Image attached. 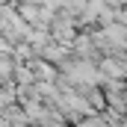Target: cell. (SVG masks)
I'll return each mask as SVG.
<instances>
[{
  "label": "cell",
  "mask_w": 127,
  "mask_h": 127,
  "mask_svg": "<svg viewBox=\"0 0 127 127\" xmlns=\"http://www.w3.org/2000/svg\"><path fill=\"white\" fill-rule=\"evenodd\" d=\"M100 71L109 80H127V56L124 53H109L100 59Z\"/></svg>",
  "instance_id": "obj_1"
},
{
  "label": "cell",
  "mask_w": 127,
  "mask_h": 127,
  "mask_svg": "<svg viewBox=\"0 0 127 127\" xmlns=\"http://www.w3.org/2000/svg\"><path fill=\"white\" fill-rule=\"evenodd\" d=\"M109 6H115V9H121V6H127V0H106Z\"/></svg>",
  "instance_id": "obj_2"
}]
</instances>
